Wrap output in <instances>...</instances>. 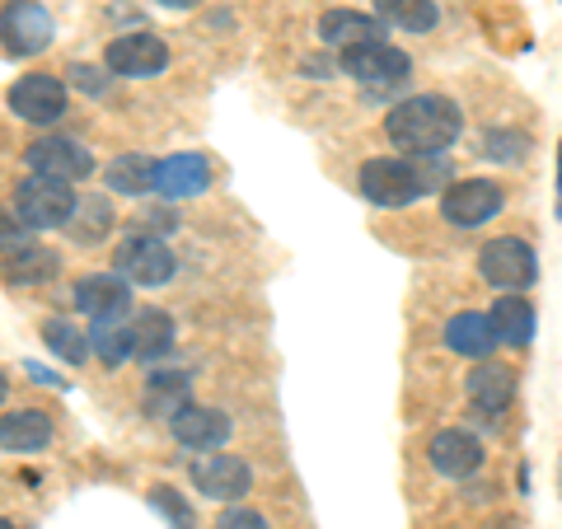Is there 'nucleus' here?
I'll return each instance as SVG.
<instances>
[{"mask_svg":"<svg viewBox=\"0 0 562 529\" xmlns=\"http://www.w3.org/2000/svg\"><path fill=\"white\" fill-rule=\"evenodd\" d=\"M43 342H47V351L52 357H61V361H70V365H85L90 361V338L70 324V319H47L43 324Z\"/></svg>","mask_w":562,"mask_h":529,"instance_id":"obj_28","label":"nucleus"},{"mask_svg":"<svg viewBox=\"0 0 562 529\" xmlns=\"http://www.w3.org/2000/svg\"><path fill=\"white\" fill-rule=\"evenodd\" d=\"M5 103H10V113L20 117V122H33V127H52V122L66 113V80L47 76V70H33V76L10 85Z\"/></svg>","mask_w":562,"mask_h":529,"instance_id":"obj_7","label":"nucleus"},{"mask_svg":"<svg viewBox=\"0 0 562 529\" xmlns=\"http://www.w3.org/2000/svg\"><path fill=\"white\" fill-rule=\"evenodd\" d=\"M0 43H5L10 57H38L52 43V20L38 0H10L0 10Z\"/></svg>","mask_w":562,"mask_h":529,"instance_id":"obj_10","label":"nucleus"},{"mask_svg":"<svg viewBox=\"0 0 562 529\" xmlns=\"http://www.w3.org/2000/svg\"><path fill=\"white\" fill-rule=\"evenodd\" d=\"M57 272H61V258L52 249H43V244H29V249L5 258V281L10 286H43V281H52Z\"/></svg>","mask_w":562,"mask_h":529,"instance_id":"obj_23","label":"nucleus"},{"mask_svg":"<svg viewBox=\"0 0 562 529\" xmlns=\"http://www.w3.org/2000/svg\"><path fill=\"white\" fill-rule=\"evenodd\" d=\"M188 403H192V398H188V375H150L140 408H146V417L169 421L179 408H188Z\"/></svg>","mask_w":562,"mask_h":529,"instance_id":"obj_26","label":"nucleus"},{"mask_svg":"<svg viewBox=\"0 0 562 529\" xmlns=\"http://www.w3.org/2000/svg\"><path fill=\"white\" fill-rule=\"evenodd\" d=\"M441 173H431V160H413V155H384V160L361 165V198L371 206H408L427 192Z\"/></svg>","mask_w":562,"mask_h":529,"instance_id":"obj_2","label":"nucleus"},{"mask_svg":"<svg viewBox=\"0 0 562 529\" xmlns=\"http://www.w3.org/2000/svg\"><path fill=\"white\" fill-rule=\"evenodd\" d=\"M76 309L90 314L94 324L103 319H127L132 314V286L117 272H94L76 281Z\"/></svg>","mask_w":562,"mask_h":529,"instance_id":"obj_14","label":"nucleus"},{"mask_svg":"<svg viewBox=\"0 0 562 529\" xmlns=\"http://www.w3.org/2000/svg\"><path fill=\"white\" fill-rule=\"evenodd\" d=\"M103 183H109V192H122V198H146V192H155V160H146V155H117L109 173H103Z\"/></svg>","mask_w":562,"mask_h":529,"instance_id":"obj_25","label":"nucleus"},{"mask_svg":"<svg viewBox=\"0 0 562 529\" xmlns=\"http://www.w3.org/2000/svg\"><path fill=\"white\" fill-rule=\"evenodd\" d=\"M0 529H14V525H10V520H5V516H0Z\"/></svg>","mask_w":562,"mask_h":529,"instance_id":"obj_37","label":"nucleus"},{"mask_svg":"<svg viewBox=\"0 0 562 529\" xmlns=\"http://www.w3.org/2000/svg\"><path fill=\"white\" fill-rule=\"evenodd\" d=\"M375 20L403 33H427L441 24V10L431 0H375Z\"/></svg>","mask_w":562,"mask_h":529,"instance_id":"obj_24","label":"nucleus"},{"mask_svg":"<svg viewBox=\"0 0 562 529\" xmlns=\"http://www.w3.org/2000/svg\"><path fill=\"white\" fill-rule=\"evenodd\" d=\"M52 440V417L43 408H20L0 417V450L10 454H33Z\"/></svg>","mask_w":562,"mask_h":529,"instance_id":"obj_19","label":"nucleus"},{"mask_svg":"<svg viewBox=\"0 0 562 529\" xmlns=\"http://www.w3.org/2000/svg\"><path fill=\"white\" fill-rule=\"evenodd\" d=\"M446 347L454 351V357H469V361H487L492 351H497V333H492L487 314H454V319L446 324Z\"/></svg>","mask_w":562,"mask_h":529,"instance_id":"obj_20","label":"nucleus"},{"mask_svg":"<svg viewBox=\"0 0 562 529\" xmlns=\"http://www.w3.org/2000/svg\"><path fill=\"white\" fill-rule=\"evenodd\" d=\"M319 38H324V47L351 52V47H366V43H384V24L375 20V14L328 10L324 20H319Z\"/></svg>","mask_w":562,"mask_h":529,"instance_id":"obj_18","label":"nucleus"},{"mask_svg":"<svg viewBox=\"0 0 562 529\" xmlns=\"http://www.w3.org/2000/svg\"><path fill=\"white\" fill-rule=\"evenodd\" d=\"M127 338H132L136 361H155L173 347V319L165 309H140L136 319H127Z\"/></svg>","mask_w":562,"mask_h":529,"instance_id":"obj_22","label":"nucleus"},{"mask_svg":"<svg viewBox=\"0 0 562 529\" xmlns=\"http://www.w3.org/2000/svg\"><path fill=\"white\" fill-rule=\"evenodd\" d=\"M192 487L206 492L211 502H244V492L254 487V469L239 454H206L192 464Z\"/></svg>","mask_w":562,"mask_h":529,"instance_id":"obj_12","label":"nucleus"},{"mask_svg":"<svg viewBox=\"0 0 562 529\" xmlns=\"http://www.w3.org/2000/svg\"><path fill=\"white\" fill-rule=\"evenodd\" d=\"M90 342H94V351L109 365H117V361H127L132 357V338H127V319H103V324H94V333H90Z\"/></svg>","mask_w":562,"mask_h":529,"instance_id":"obj_29","label":"nucleus"},{"mask_svg":"<svg viewBox=\"0 0 562 529\" xmlns=\"http://www.w3.org/2000/svg\"><path fill=\"white\" fill-rule=\"evenodd\" d=\"M216 529H272V525H268V516H258V510H249V506H231L216 520Z\"/></svg>","mask_w":562,"mask_h":529,"instance_id":"obj_33","label":"nucleus"},{"mask_svg":"<svg viewBox=\"0 0 562 529\" xmlns=\"http://www.w3.org/2000/svg\"><path fill=\"white\" fill-rule=\"evenodd\" d=\"M492 333H497V347H530L535 342V305L520 295H497V305L487 314Z\"/></svg>","mask_w":562,"mask_h":529,"instance_id":"obj_21","label":"nucleus"},{"mask_svg":"<svg viewBox=\"0 0 562 529\" xmlns=\"http://www.w3.org/2000/svg\"><path fill=\"white\" fill-rule=\"evenodd\" d=\"M460 132H464V113L446 94H413L394 103L390 117H384V136L394 140V150L413 155V160H431V155L450 150Z\"/></svg>","mask_w":562,"mask_h":529,"instance_id":"obj_1","label":"nucleus"},{"mask_svg":"<svg viewBox=\"0 0 562 529\" xmlns=\"http://www.w3.org/2000/svg\"><path fill=\"white\" fill-rule=\"evenodd\" d=\"M66 225H70V235H76L80 244H99L103 235L113 230V206H109V198L94 192V198L76 202V216H70Z\"/></svg>","mask_w":562,"mask_h":529,"instance_id":"obj_27","label":"nucleus"},{"mask_svg":"<svg viewBox=\"0 0 562 529\" xmlns=\"http://www.w3.org/2000/svg\"><path fill=\"white\" fill-rule=\"evenodd\" d=\"M169 431L179 446L188 450H221L225 440H231L235 431V421L231 413H221V408H202V403H188V408H179L169 417Z\"/></svg>","mask_w":562,"mask_h":529,"instance_id":"obj_13","label":"nucleus"},{"mask_svg":"<svg viewBox=\"0 0 562 529\" xmlns=\"http://www.w3.org/2000/svg\"><path fill=\"white\" fill-rule=\"evenodd\" d=\"M479 277L487 281L492 291L520 295V291H530L539 281V258H535V249L525 239H512V235L487 239L483 254H479Z\"/></svg>","mask_w":562,"mask_h":529,"instance_id":"obj_3","label":"nucleus"},{"mask_svg":"<svg viewBox=\"0 0 562 529\" xmlns=\"http://www.w3.org/2000/svg\"><path fill=\"white\" fill-rule=\"evenodd\" d=\"M33 244V230L14 216V206H0V258H10V254H20Z\"/></svg>","mask_w":562,"mask_h":529,"instance_id":"obj_32","label":"nucleus"},{"mask_svg":"<svg viewBox=\"0 0 562 529\" xmlns=\"http://www.w3.org/2000/svg\"><path fill=\"white\" fill-rule=\"evenodd\" d=\"M464 394H469V403H473V408H479L483 417H497V413L512 408V398H516V370L479 361V370H469Z\"/></svg>","mask_w":562,"mask_h":529,"instance_id":"obj_17","label":"nucleus"},{"mask_svg":"<svg viewBox=\"0 0 562 529\" xmlns=\"http://www.w3.org/2000/svg\"><path fill=\"white\" fill-rule=\"evenodd\" d=\"M103 66L122 80H146L169 66V47L155 38V33H122V38H113L109 52H103Z\"/></svg>","mask_w":562,"mask_h":529,"instance_id":"obj_11","label":"nucleus"},{"mask_svg":"<svg viewBox=\"0 0 562 529\" xmlns=\"http://www.w3.org/2000/svg\"><path fill=\"white\" fill-rule=\"evenodd\" d=\"M70 80H76L85 94H109V80H103V70H94V66H70Z\"/></svg>","mask_w":562,"mask_h":529,"instance_id":"obj_34","label":"nucleus"},{"mask_svg":"<svg viewBox=\"0 0 562 529\" xmlns=\"http://www.w3.org/2000/svg\"><path fill=\"white\" fill-rule=\"evenodd\" d=\"M76 202H80V192L70 183L38 179V173H29V179L14 188V216H20L29 230H61V225L76 216Z\"/></svg>","mask_w":562,"mask_h":529,"instance_id":"obj_4","label":"nucleus"},{"mask_svg":"<svg viewBox=\"0 0 562 529\" xmlns=\"http://www.w3.org/2000/svg\"><path fill=\"white\" fill-rule=\"evenodd\" d=\"M427 460L446 479H469V473L483 469V440L469 431H436L427 446Z\"/></svg>","mask_w":562,"mask_h":529,"instance_id":"obj_16","label":"nucleus"},{"mask_svg":"<svg viewBox=\"0 0 562 529\" xmlns=\"http://www.w3.org/2000/svg\"><path fill=\"white\" fill-rule=\"evenodd\" d=\"M206 188H211V165L198 150H179V155H169V160L155 165V192H160L165 202L198 198Z\"/></svg>","mask_w":562,"mask_h":529,"instance_id":"obj_15","label":"nucleus"},{"mask_svg":"<svg viewBox=\"0 0 562 529\" xmlns=\"http://www.w3.org/2000/svg\"><path fill=\"white\" fill-rule=\"evenodd\" d=\"M483 155H487V160H497V165H520L525 155H530V136L492 127V132L483 136Z\"/></svg>","mask_w":562,"mask_h":529,"instance_id":"obj_30","label":"nucleus"},{"mask_svg":"<svg viewBox=\"0 0 562 529\" xmlns=\"http://www.w3.org/2000/svg\"><path fill=\"white\" fill-rule=\"evenodd\" d=\"M24 165L29 173L38 179H57V183H80L94 173V155L70 136H38L33 146L24 150Z\"/></svg>","mask_w":562,"mask_h":529,"instance_id":"obj_6","label":"nucleus"},{"mask_svg":"<svg viewBox=\"0 0 562 529\" xmlns=\"http://www.w3.org/2000/svg\"><path fill=\"white\" fill-rule=\"evenodd\" d=\"M342 70L351 80L371 85V90H394V85L413 76V61H408V52H398L394 43H366V47L342 52Z\"/></svg>","mask_w":562,"mask_h":529,"instance_id":"obj_9","label":"nucleus"},{"mask_svg":"<svg viewBox=\"0 0 562 529\" xmlns=\"http://www.w3.org/2000/svg\"><path fill=\"white\" fill-rule=\"evenodd\" d=\"M5 394H10V380H5V375H0V403H5Z\"/></svg>","mask_w":562,"mask_h":529,"instance_id":"obj_36","label":"nucleus"},{"mask_svg":"<svg viewBox=\"0 0 562 529\" xmlns=\"http://www.w3.org/2000/svg\"><path fill=\"white\" fill-rule=\"evenodd\" d=\"M155 5H169V10H188V5H198V0H155Z\"/></svg>","mask_w":562,"mask_h":529,"instance_id":"obj_35","label":"nucleus"},{"mask_svg":"<svg viewBox=\"0 0 562 529\" xmlns=\"http://www.w3.org/2000/svg\"><path fill=\"white\" fill-rule=\"evenodd\" d=\"M150 506L160 510V516H165L173 529H198V516H192V506H188L173 487H155V492H150Z\"/></svg>","mask_w":562,"mask_h":529,"instance_id":"obj_31","label":"nucleus"},{"mask_svg":"<svg viewBox=\"0 0 562 529\" xmlns=\"http://www.w3.org/2000/svg\"><path fill=\"white\" fill-rule=\"evenodd\" d=\"M113 268L127 286H165V281H173V272H179V258H173V249L160 235H132L117 249Z\"/></svg>","mask_w":562,"mask_h":529,"instance_id":"obj_5","label":"nucleus"},{"mask_svg":"<svg viewBox=\"0 0 562 529\" xmlns=\"http://www.w3.org/2000/svg\"><path fill=\"white\" fill-rule=\"evenodd\" d=\"M506 206V192L502 183L492 179H460L441 192V216L460 230H473V225H487L497 211Z\"/></svg>","mask_w":562,"mask_h":529,"instance_id":"obj_8","label":"nucleus"}]
</instances>
